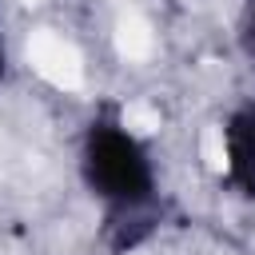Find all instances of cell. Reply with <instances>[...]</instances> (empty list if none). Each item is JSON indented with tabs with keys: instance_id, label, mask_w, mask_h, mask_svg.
Listing matches in <instances>:
<instances>
[{
	"instance_id": "cell-4",
	"label": "cell",
	"mask_w": 255,
	"mask_h": 255,
	"mask_svg": "<svg viewBox=\"0 0 255 255\" xmlns=\"http://www.w3.org/2000/svg\"><path fill=\"white\" fill-rule=\"evenodd\" d=\"M4 72H8V52H4V36H0V80H4Z\"/></svg>"
},
{
	"instance_id": "cell-3",
	"label": "cell",
	"mask_w": 255,
	"mask_h": 255,
	"mask_svg": "<svg viewBox=\"0 0 255 255\" xmlns=\"http://www.w3.org/2000/svg\"><path fill=\"white\" fill-rule=\"evenodd\" d=\"M235 40H239V52H243V60L255 68V0H239Z\"/></svg>"
},
{
	"instance_id": "cell-1",
	"label": "cell",
	"mask_w": 255,
	"mask_h": 255,
	"mask_svg": "<svg viewBox=\"0 0 255 255\" xmlns=\"http://www.w3.org/2000/svg\"><path fill=\"white\" fill-rule=\"evenodd\" d=\"M80 179L104 207L100 239L112 255H131L167 219L147 143L124 124L116 104H100L80 135Z\"/></svg>"
},
{
	"instance_id": "cell-2",
	"label": "cell",
	"mask_w": 255,
	"mask_h": 255,
	"mask_svg": "<svg viewBox=\"0 0 255 255\" xmlns=\"http://www.w3.org/2000/svg\"><path fill=\"white\" fill-rule=\"evenodd\" d=\"M219 143H223V183L235 195L255 199V100H243L227 112Z\"/></svg>"
}]
</instances>
